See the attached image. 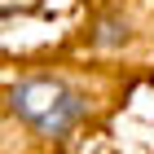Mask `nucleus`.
Listing matches in <instances>:
<instances>
[{
    "label": "nucleus",
    "instance_id": "1",
    "mask_svg": "<svg viewBox=\"0 0 154 154\" xmlns=\"http://www.w3.org/2000/svg\"><path fill=\"white\" fill-rule=\"evenodd\" d=\"M9 110L18 119H26L35 132H44V137H62V132L84 115V97L75 93L66 79H44V75H40V79L13 84Z\"/></svg>",
    "mask_w": 154,
    "mask_h": 154
}]
</instances>
